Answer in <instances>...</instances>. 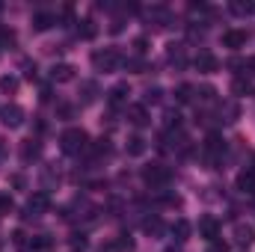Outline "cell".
Returning a JSON list of instances; mask_svg holds the SVG:
<instances>
[{
	"label": "cell",
	"mask_w": 255,
	"mask_h": 252,
	"mask_svg": "<svg viewBox=\"0 0 255 252\" xmlns=\"http://www.w3.org/2000/svg\"><path fill=\"white\" fill-rule=\"evenodd\" d=\"M60 148H63L65 154H80V151H86V148H89V136H86V130H83V127H68V130H63V136H60Z\"/></svg>",
	"instance_id": "1"
},
{
	"label": "cell",
	"mask_w": 255,
	"mask_h": 252,
	"mask_svg": "<svg viewBox=\"0 0 255 252\" xmlns=\"http://www.w3.org/2000/svg\"><path fill=\"white\" fill-rule=\"evenodd\" d=\"M92 65H95V71L110 74V71H116V68L122 65V54H119L116 48H101V51L92 54Z\"/></svg>",
	"instance_id": "2"
},
{
	"label": "cell",
	"mask_w": 255,
	"mask_h": 252,
	"mask_svg": "<svg viewBox=\"0 0 255 252\" xmlns=\"http://www.w3.org/2000/svg\"><path fill=\"white\" fill-rule=\"evenodd\" d=\"M142 181L151 187H166L172 181V169L163 163H148V166H142Z\"/></svg>",
	"instance_id": "3"
},
{
	"label": "cell",
	"mask_w": 255,
	"mask_h": 252,
	"mask_svg": "<svg viewBox=\"0 0 255 252\" xmlns=\"http://www.w3.org/2000/svg\"><path fill=\"white\" fill-rule=\"evenodd\" d=\"M45 211H51V193H45V190H36V193L27 199L24 217H39V214H45Z\"/></svg>",
	"instance_id": "4"
},
{
	"label": "cell",
	"mask_w": 255,
	"mask_h": 252,
	"mask_svg": "<svg viewBox=\"0 0 255 252\" xmlns=\"http://www.w3.org/2000/svg\"><path fill=\"white\" fill-rule=\"evenodd\" d=\"M202 151H205V157H208V163H214L223 151H226V139L220 136V133H208V139H205V145H202Z\"/></svg>",
	"instance_id": "5"
},
{
	"label": "cell",
	"mask_w": 255,
	"mask_h": 252,
	"mask_svg": "<svg viewBox=\"0 0 255 252\" xmlns=\"http://www.w3.org/2000/svg\"><path fill=\"white\" fill-rule=\"evenodd\" d=\"M125 116H128V122H130L133 127H145L148 125V110H145V104H128Z\"/></svg>",
	"instance_id": "6"
},
{
	"label": "cell",
	"mask_w": 255,
	"mask_h": 252,
	"mask_svg": "<svg viewBox=\"0 0 255 252\" xmlns=\"http://www.w3.org/2000/svg\"><path fill=\"white\" fill-rule=\"evenodd\" d=\"M0 119H3L6 127H21L24 125V110H21L18 104H9V107L0 110Z\"/></svg>",
	"instance_id": "7"
},
{
	"label": "cell",
	"mask_w": 255,
	"mask_h": 252,
	"mask_svg": "<svg viewBox=\"0 0 255 252\" xmlns=\"http://www.w3.org/2000/svg\"><path fill=\"white\" fill-rule=\"evenodd\" d=\"M247 39H250L247 30H226V33H223V45H226L229 51H241V48L247 45Z\"/></svg>",
	"instance_id": "8"
},
{
	"label": "cell",
	"mask_w": 255,
	"mask_h": 252,
	"mask_svg": "<svg viewBox=\"0 0 255 252\" xmlns=\"http://www.w3.org/2000/svg\"><path fill=\"white\" fill-rule=\"evenodd\" d=\"M128 95H130V89H128V83H116L110 92H107V104L116 110V107H128Z\"/></svg>",
	"instance_id": "9"
},
{
	"label": "cell",
	"mask_w": 255,
	"mask_h": 252,
	"mask_svg": "<svg viewBox=\"0 0 255 252\" xmlns=\"http://www.w3.org/2000/svg\"><path fill=\"white\" fill-rule=\"evenodd\" d=\"M199 235L208 238V241H217V238H220V220L211 217V214L202 217V220H199Z\"/></svg>",
	"instance_id": "10"
},
{
	"label": "cell",
	"mask_w": 255,
	"mask_h": 252,
	"mask_svg": "<svg viewBox=\"0 0 255 252\" xmlns=\"http://www.w3.org/2000/svg\"><path fill=\"white\" fill-rule=\"evenodd\" d=\"M193 65H196V68H199L202 74H214V71L220 68V60H217L214 54H208V51H202V54H199V57L193 60Z\"/></svg>",
	"instance_id": "11"
},
{
	"label": "cell",
	"mask_w": 255,
	"mask_h": 252,
	"mask_svg": "<svg viewBox=\"0 0 255 252\" xmlns=\"http://www.w3.org/2000/svg\"><path fill=\"white\" fill-rule=\"evenodd\" d=\"M39 154H42V142H39V139H24V142H21V160H24V163L39 160Z\"/></svg>",
	"instance_id": "12"
},
{
	"label": "cell",
	"mask_w": 255,
	"mask_h": 252,
	"mask_svg": "<svg viewBox=\"0 0 255 252\" xmlns=\"http://www.w3.org/2000/svg\"><path fill=\"white\" fill-rule=\"evenodd\" d=\"M145 148H148V142L139 136V133H133V136H128V145H125V151L130 154V157H142L145 154Z\"/></svg>",
	"instance_id": "13"
},
{
	"label": "cell",
	"mask_w": 255,
	"mask_h": 252,
	"mask_svg": "<svg viewBox=\"0 0 255 252\" xmlns=\"http://www.w3.org/2000/svg\"><path fill=\"white\" fill-rule=\"evenodd\" d=\"M51 80H54V83H68V80H74V68L68 63L54 65V68H51Z\"/></svg>",
	"instance_id": "14"
},
{
	"label": "cell",
	"mask_w": 255,
	"mask_h": 252,
	"mask_svg": "<svg viewBox=\"0 0 255 252\" xmlns=\"http://www.w3.org/2000/svg\"><path fill=\"white\" fill-rule=\"evenodd\" d=\"M54 24H57V18H54L51 12H36V15H33V30H36V33H45V30H51Z\"/></svg>",
	"instance_id": "15"
},
{
	"label": "cell",
	"mask_w": 255,
	"mask_h": 252,
	"mask_svg": "<svg viewBox=\"0 0 255 252\" xmlns=\"http://www.w3.org/2000/svg\"><path fill=\"white\" fill-rule=\"evenodd\" d=\"M238 190L253 193V190H255V169H244V172L238 175Z\"/></svg>",
	"instance_id": "16"
},
{
	"label": "cell",
	"mask_w": 255,
	"mask_h": 252,
	"mask_svg": "<svg viewBox=\"0 0 255 252\" xmlns=\"http://www.w3.org/2000/svg\"><path fill=\"white\" fill-rule=\"evenodd\" d=\"M18 86H21V83H18L15 74H3V77H0V92H3V95H15Z\"/></svg>",
	"instance_id": "17"
},
{
	"label": "cell",
	"mask_w": 255,
	"mask_h": 252,
	"mask_svg": "<svg viewBox=\"0 0 255 252\" xmlns=\"http://www.w3.org/2000/svg\"><path fill=\"white\" fill-rule=\"evenodd\" d=\"M80 92H83V104H92L98 98V83L86 80V83H80Z\"/></svg>",
	"instance_id": "18"
},
{
	"label": "cell",
	"mask_w": 255,
	"mask_h": 252,
	"mask_svg": "<svg viewBox=\"0 0 255 252\" xmlns=\"http://www.w3.org/2000/svg\"><path fill=\"white\" fill-rule=\"evenodd\" d=\"M51 250H54V238H51V235L33 238V252H51Z\"/></svg>",
	"instance_id": "19"
},
{
	"label": "cell",
	"mask_w": 255,
	"mask_h": 252,
	"mask_svg": "<svg viewBox=\"0 0 255 252\" xmlns=\"http://www.w3.org/2000/svg\"><path fill=\"white\" fill-rule=\"evenodd\" d=\"M193 232V226L187 223V220H178L175 226H172V235H175V241H187Z\"/></svg>",
	"instance_id": "20"
},
{
	"label": "cell",
	"mask_w": 255,
	"mask_h": 252,
	"mask_svg": "<svg viewBox=\"0 0 255 252\" xmlns=\"http://www.w3.org/2000/svg\"><path fill=\"white\" fill-rule=\"evenodd\" d=\"M12 247L18 252H27V250H33V241H30L24 232H15V235H12Z\"/></svg>",
	"instance_id": "21"
},
{
	"label": "cell",
	"mask_w": 255,
	"mask_h": 252,
	"mask_svg": "<svg viewBox=\"0 0 255 252\" xmlns=\"http://www.w3.org/2000/svg\"><path fill=\"white\" fill-rule=\"evenodd\" d=\"M196 95H199V104H214L217 101V89L214 86H199Z\"/></svg>",
	"instance_id": "22"
},
{
	"label": "cell",
	"mask_w": 255,
	"mask_h": 252,
	"mask_svg": "<svg viewBox=\"0 0 255 252\" xmlns=\"http://www.w3.org/2000/svg\"><path fill=\"white\" fill-rule=\"evenodd\" d=\"M142 232H145V235H160V232H163L160 217H148V220H142Z\"/></svg>",
	"instance_id": "23"
},
{
	"label": "cell",
	"mask_w": 255,
	"mask_h": 252,
	"mask_svg": "<svg viewBox=\"0 0 255 252\" xmlns=\"http://www.w3.org/2000/svg\"><path fill=\"white\" fill-rule=\"evenodd\" d=\"M193 92H196V89H193L190 83H181V86L175 89V101H178V104H187V101H193Z\"/></svg>",
	"instance_id": "24"
},
{
	"label": "cell",
	"mask_w": 255,
	"mask_h": 252,
	"mask_svg": "<svg viewBox=\"0 0 255 252\" xmlns=\"http://www.w3.org/2000/svg\"><path fill=\"white\" fill-rule=\"evenodd\" d=\"M92 157H107L110 154V139H95V145H89Z\"/></svg>",
	"instance_id": "25"
},
{
	"label": "cell",
	"mask_w": 255,
	"mask_h": 252,
	"mask_svg": "<svg viewBox=\"0 0 255 252\" xmlns=\"http://www.w3.org/2000/svg\"><path fill=\"white\" fill-rule=\"evenodd\" d=\"M232 92H235V95H250V92H253V86H250V80L238 77V80L232 83Z\"/></svg>",
	"instance_id": "26"
},
{
	"label": "cell",
	"mask_w": 255,
	"mask_h": 252,
	"mask_svg": "<svg viewBox=\"0 0 255 252\" xmlns=\"http://www.w3.org/2000/svg\"><path fill=\"white\" fill-rule=\"evenodd\" d=\"M235 238H238V244H253V229L250 226H238L235 229Z\"/></svg>",
	"instance_id": "27"
},
{
	"label": "cell",
	"mask_w": 255,
	"mask_h": 252,
	"mask_svg": "<svg viewBox=\"0 0 255 252\" xmlns=\"http://www.w3.org/2000/svg\"><path fill=\"white\" fill-rule=\"evenodd\" d=\"M80 24H83V27H80V36H83V39H92V36L98 33L95 21H89V18H86V21H80Z\"/></svg>",
	"instance_id": "28"
},
{
	"label": "cell",
	"mask_w": 255,
	"mask_h": 252,
	"mask_svg": "<svg viewBox=\"0 0 255 252\" xmlns=\"http://www.w3.org/2000/svg\"><path fill=\"white\" fill-rule=\"evenodd\" d=\"M0 45H15V30L12 27H0Z\"/></svg>",
	"instance_id": "29"
},
{
	"label": "cell",
	"mask_w": 255,
	"mask_h": 252,
	"mask_svg": "<svg viewBox=\"0 0 255 252\" xmlns=\"http://www.w3.org/2000/svg\"><path fill=\"white\" fill-rule=\"evenodd\" d=\"M169 60H172V63H184V48H181V45H169Z\"/></svg>",
	"instance_id": "30"
},
{
	"label": "cell",
	"mask_w": 255,
	"mask_h": 252,
	"mask_svg": "<svg viewBox=\"0 0 255 252\" xmlns=\"http://www.w3.org/2000/svg\"><path fill=\"white\" fill-rule=\"evenodd\" d=\"M232 12H235V15H247V12H255V3H232Z\"/></svg>",
	"instance_id": "31"
},
{
	"label": "cell",
	"mask_w": 255,
	"mask_h": 252,
	"mask_svg": "<svg viewBox=\"0 0 255 252\" xmlns=\"http://www.w3.org/2000/svg\"><path fill=\"white\" fill-rule=\"evenodd\" d=\"M133 51H136V54H145V51H148V39H142V36L133 39Z\"/></svg>",
	"instance_id": "32"
},
{
	"label": "cell",
	"mask_w": 255,
	"mask_h": 252,
	"mask_svg": "<svg viewBox=\"0 0 255 252\" xmlns=\"http://www.w3.org/2000/svg\"><path fill=\"white\" fill-rule=\"evenodd\" d=\"M208 252H229V244H223V241L217 238V241H211V247H208Z\"/></svg>",
	"instance_id": "33"
},
{
	"label": "cell",
	"mask_w": 255,
	"mask_h": 252,
	"mask_svg": "<svg viewBox=\"0 0 255 252\" xmlns=\"http://www.w3.org/2000/svg\"><path fill=\"white\" fill-rule=\"evenodd\" d=\"M160 101V89H148L145 92V104H157Z\"/></svg>",
	"instance_id": "34"
},
{
	"label": "cell",
	"mask_w": 255,
	"mask_h": 252,
	"mask_svg": "<svg viewBox=\"0 0 255 252\" xmlns=\"http://www.w3.org/2000/svg\"><path fill=\"white\" fill-rule=\"evenodd\" d=\"M223 113H226V116H229V119H226V122H235V119H238V104H229V107H226V110H223Z\"/></svg>",
	"instance_id": "35"
},
{
	"label": "cell",
	"mask_w": 255,
	"mask_h": 252,
	"mask_svg": "<svg viewBox=\"0 0 255 252\" xmlns=\"http://www.w3.org/2000/svg\"><path fill=\"white\" fill-rule=\"evenodd\" d=\"M12 211V199L9 196H0V214H9Z\"/></svg>",
	"instance_id": "36"
},
{
	"label": "cell",
	"mask_w": 255,
	"mask_h": 252,
	"mask_svg": "<svg viewBox=\"0 0 255 252\" xmlns=\"http://www.w3.org/2000/svg\"><path fill=\"white\" fill-rule=\"evenodd\" d=\"M57 113H60V116H63V119H68V116H71V113H74V110H71V107H68V104H60V107H57Z\"/></svg>",
	"instance_id": "37"
},
{
	"label": "cell",
	"mask_w": 255,
	"mask_h": 252,
	"mask_svg": "<svg viewBox=\"0 0 255 252\" xmlns=\"http://www.w3.org/2000/svg\"><path fill=\"white\" fill-rule=\"evenodd\" d=\"M71 247H86V238L83 235H71Z\"/></svg>",
	"instance_id": "38"
},
{
	"label": "cell",
	"mask_w": 255,
	"mask_h": 252,
	"mask_svg": "<svg viewBox=\"0 0 255 252\" xmlns=\"http://www.w3.org/2000/svg\"><path fill=\"white\" fill-rule=\"evenodd\" d=\"M128 68H133L136 74H142V68H145V65L139 63V60H130V63H128Z\"/></svg>",
	"instance_id": "39"
},
{
	"label": "cell",
	"mask_w": 255,
	"mask_h": 252,
	"mask_svg": "<svg viewBox=\"0 0 255 252\" xmlns=\"http://www.w3.org/2000/svg\"><path fill=\"white\" fill-rule=\"evenodd\" d=\"M9 181H12V187H24V175H12Z\"/></svg>",
	"instance_id": "40"
},
{
	"label": "cell",
	"mask_w": 255,
	"mask_h": 252,
	"mask_svg": "<svg viewBox=\"0 0 255 252\" xmlns=\"http://www.w3.org/2000/svg\"><path fill=\"white\" fill-rule=\"evenodd\" d=\"M247 71H250V74H255V57L250 60V63H247Z\"/></svg>",
	"instance_id": "41"
}]
</instances>
